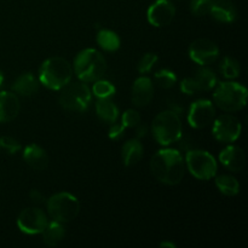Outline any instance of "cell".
I'll return each instance as SVG.
<instances>
[{"label":"cell","instance_id":"cell-1","mask_svg":"<svg viewBox=\"0 0 248 248\" xmlns=\"http://www.w3.org/2000/svg\"><path fill=\"white\" fill-rule=\"evenodd\" d=\"M150 171L154 178L166 186H177L186 174V162L183 155L177 149L165 148L153 155Z\"/></svg>","mask_w":248,"mask_h":248},{"label":"cell","instance_id":"cell-2","mask_svg":"<svg viewBox=\"0 0 248 248\" xmlns=\"http://www.w3.org/2000/svg\"><path fill=\"white\" fill-rule=\"evenodd\" d=\"M73 65L61 56H53L43 62L39 69V82L52 91H61L73 78Z\"/></svg>","mask_w":248,"mask_h":248},{"label":"cell","instance_id":"cell-3","mask_svg":"<svg viewBox=\"0 0 248 248\" xmlns=\"http://www.w3.org/2000/svg\"><path fill=\"white\" fill-rule=\"evenodd\" d=\"M73 70L80 81L94 82L106 74L107 61L96 48H85L75 57Z\"/></svg>","mask_w":248,"mask_h":248},{"label":"cell","instance_id":"cell-4","mask_svg":"<svg viewBox=\"0 0 248 248\" xmlns=\"http://www.w3.org/2000/svg\"><path fill=\"white\" fill-rule=\"evenodd\" d=\"M152 133L160 145L169 147L177 143V140L183 136L181 116L171 109L161 111L153 120Z\"/></svg>","mask_w":248,"mask_h":248},{"label":"cell","instance_id":"cell-5","mask_svg":"<svg viewBox=\"0 0 248 248\" xmlns=\"http://www.w3.org/2000/svg\"><path fill=\"white\" fill-rule=\"evenodd\" d=\"M248 92L244 85L235 81H224L216 85L213 102L227 113L242 110L247 104Z\"/></svg>","mask_w":248,"mask_h":248},{"label":"cell","instance_id":"cell-6","mask_svg":"<svg viewBox=\"0 0 248 248\" xmlns=\"http://www.w3.org/2000/svg\"><path fill=\"white\" fill-rule=\"evenodd\" d=\"M46 208L51 219L67 224L78 217L80 212V202L73 194L61 191L46 200Z\"/></svg>","mask_w":248,"mask_h":248},{"label":"cell","instance_id":"cell-7","mask_svg":"<svg viewBox=\"0 0 248 248\" xmlns=\"http://www.w3.org/2000/svg\"><path fill=\"white\" fill-rule=\"evenodd\" d=\"M58 103L64 110L72 113H84L89 109L92 99L91 89L86 82H74L68 84L61 90Z\"/></svg>","mask_w":248,"mask_h":248},{"label":"cell","instance_id":"cell-8","mask_svg":"<svg viewBox=\"0 0 248 248\" xmlns=\"http://www.w3.org/2000/svg\"><path fill=\"white\" fill-rule=\"evenodd\" d=\"M186 167L191 176L200 181L215 178L218 171L217 160L212 154L202 149H190L186 153Z\"/></svg>","mask_w":248,"mask_h":248},{"label":"cell","instance_id":"cell-9","mask_svg":"<svg viewBox=\"0 0 248 248\" xmlns=\"http://www.w3.org/2000/svg\"><path fill=\"white\" fill-rule=\"evenodd\" d=\"M218 84V77L215 70L207 65H201L193 77L184 78L181 82V91L186 96H194L198 92L210 91Z\"/></svg>","mask_w":248,"mask_h":248},{"label":"cell","instance_id":"cell-10","mask_svg":"<svg viewBox=\"0 0 248 248\" xmlns=\"http://www.w3.org/2000/svg\"><path fill=\"white\" fill-rule=\"evenodd\" d=\"M242 126L239 119L232 114H223L215 118L212 123V135L218 142L232 143L241 136Z\"/></svg>","mask_w":248,"mask_h":248},{"label":"cell","instance_id":"cell-11","mask_svg":"<svg viewBox=\"0 0 248 248\" xmlns=\"http://www.w3.org/2000/svg\"><path fill=\"white\" fill-rule=\"evenodd\" d=\"M216 118V108L212 101L206 98L196 99L188 110V123L195 130H202L210 126Z\"/></svg>","mask_w":248,"mask_h":248},{"label":"cell","instance_id":"cell-12","mask_svg":"<svg viewBox=\"0 0 248 248\" xmlns=\"http://www.w3.org/2000/svg\"><path fill=\"white\" fill-rule=\"evenodd\" d=\"M47 223V216L39 207L26 208L17 218V227L23 234L27 235L41 234Z\"/></svg>","mask_w":248,"mask_h":248},{"label":"cell","instance_id":"cell-13","mask_svg":"<svg viewBox=\"0 0 248 248\" xmlns=\"http://www.w3.org/2000/svg\"><path fill=\"white\" fill-rule=\"evenodd\" d=\"M189 57L196 64L201 65H210L215 63L219 57V47L215 41L210 39H196L195 41L189 46Z\"/></svg>","mask_w":248,"mask_h":248},{"label":"cell","instance_id":"cell-14","mask_svg":"<svg viewBox=\"0 0 248 248\" xmlns=\"http://www.w3.org/2000/svg\"><path fill=\"white\" fill-rule=\"evenodd\" d=\"M176 16V6L171 0H155L147 11V19L152 26L165 27Z\"/></svg>","mask_w":248,"mask_h":248},{"label":"cell","instance_id":"cell-15","mask_svg":"<svg viewBox=\"0 0 248 248\" xmlns=\"http://www.w3.org/2000/svg\"><path fill=\"white\" fill-rule=\"evenodd\" d=\"M154 97V84L148 77H140L132 85L131 99L136 107L148 106Z\"/></svg>","mask_w":248,"mask_h":248},{"label":"cell","instance_id":"cell-16","mask_svg":"<svg viewBox=\"0 0 248 248\" xmlns=\"http://www.w3.org/2000/svg\"><path fill=\"white\" fill-rule=\"evenodd\" d=\"M219 161L229 171L240 172L246 164V155L242 148L237 145H229L220 152Z\"/></svg>","mask_w":248,"mask_h":248},{"label":"cell","instance_id":"cell-17","mask_svg":"<svg viewBox=\"0 0 248 248\" xmlns=\"http://www.w3.org/2000/svg\"><path fill=\"white\" fill-rule=\"evenodd\" d=\"M21 110V102L15 92H0V123H10L17 118Z\"/></svg>","mask_w":248,"mask_h":248},{"label":"cell","instance_id":"cell-18","mask_svg":"<svg viewBox=\"0 0 248 248\" xmlns=\"http://www.w3.org/2000/svg\"><path fill=\"white\" fill-rule=\"evenodd\" d=\"M23 160L29 167H31L35 171H43V170L47 169L48 162H50L46 150L35 143L28 144L24 148Z\"/></svg>","mask_w":248,"mask_h":248},{"label":"cell","instance_id":"cell-19","mask_svg":"<svg viewBox=\"0 0 248 248\" xmlns=\"http://www.w3.org/2000/svg\"><path fill=\"white\" fill-rule=\"evenodd\" d=\"M210 15L220 23H232L237 19V9L232 0H212Z\"/></svg>","mask_w":248,"mask_h":248},{"label":"cell","instance_id":"cell-20","mask_svg":"<svg viewBox=\"0 0 248 248\" xmlns=\"http://www.w3.org/2000/svg\"><path fill=\"white\" fill-rule=\"evenodd\" d=\"M39 80L33 75V73H23L19 75L11 85V89L17 96L31 97L38 93Z\"/></svg>","mask_w":248,"mask_h":248},{"label":"cell","instance_id":"cell-21","mask_svg":"<svg viewBox=\"0 0 248 248\" xmlns=\"http://www.w3.org/2000/svg\"><path fill=\"white\" fill-rule=\"evenodd\" d=\"M143 157V145L140 140H130L125 142L121 149V159L126 167H132Z\"/></svg>","mask_w":248,"mask_h":248},{"label":"cell","instance_id":"cell-22","mask_svg":"<svg viewBox=\"0 0 248 248\" xmlns=\"http://www.w3.org/2000/svg\"><path fill=\"white\" fill-rule=\"evenodd\" d=\"M96 114L99 120L111 125L118 121L120 111L110 98H99L96 102Z\"/></svg>","mask_w":248,"mask_h":248},{"label":"cell","instance_id":"cell-23","mask_svg":"<svg viewBox=\"0 0 248 248\" xmlns=\"http://www.w3.org/2000/svg\"><path fill=\"white\" fill-rule=\"evenodd\" d=\"M41 234H43V241L46 246H57L63 241L65 236L64 224L56 222V220H51V222L47 223V225H46V228Z\"/></svg>","mask_w":248,"mask_h":248},{"label":"cell","instance_id":"cell-24","mask_svg":"<svg viewBox=\"0 0 248 248\" xmlns=\"http://www.w3.org/2000/svg\"><path fill=\"white\" fill-rule=\"evenodd\" d=\"M96 40L99 47L107 52H115L120 48L121 45L120 36L110 29H101L97 33Z\"/></svg>","mask_w":248,"mask_h":248},{"label":"cell","instance_id":"cell-25","mask_svg":"<svg viewBox=\"0 0 248 248\" xmlns=\"http://www.w3.org/2000/svg\"><path fill=\"white\" fill-rule=\"evenodd\" d=\"M215 183L218 190L225 196H236L240 193V183L232 174H216Z\"/></svg>","mask_w":248,"mask_h":248},{"label":"cell","instance_id":"cell-26","mask_svg":"<svg viewBox=\"0 0 248 248\" xmlns=\"http://www.w3.org/2000/svg\"><path fill=\"white\" fill-rule=\"evenodd\" d=\"M220 74L223 75V78L228 80H234L236 78L240 77V73H241V67H240V63L236 58L230 57L227 56L222 60L219 65Z\"/></svg>","mask_w":248,"mask_h":248},{"label":"cell","instance_id":"cell-27","mask_svg":"<svg viewBox=\"0 0 248 248\" xmlns=\"http://www.w3.org/2000/svg\"><path fill=\"white\" fill-rule=\"evenodd\" d=\"M92 96L99 98H111L115 94L116 87L110 81L104 79H98L94 81L93 86L91 89Z\"/></svg>","mask_w":248,"mask_h":248},{"label":"cell","instance_id":"cell-28","mask_svg":"<svg viewBox=\"0 0 248 248\" xmlns=\"http://www.w3.org/2000/svg\"><path fill=\"white\" fill-rule=\"evenodd\" d=\"M154 80H155V84H156L160 89L170 90L177 84L178 78H177V75L174 74V72L164 68V69H160L155 73Z\"/></svg>","mask_w":248,"mask_h":248},{"label":"cell","instance_id":"cell-29","mask_svg":"<svg viewBox=\"0 0 248 248\" xmlns=\"http://www.w3.org/2000/svg\"><path fill=\"white\" fill-rule=\"evenodd\" d=\"M157 57L156 53H153V52H148L145 55L142 56V58L140 60L137 64V70L140 73V74H148L150 70L153 69L155 64H156Z\"/></svg>","mask_w":248,"mask_h":248},{"label":"cell","instance_id":"cell-30","mask_svg":"<svg viewBox=\"0 0 248 248\" xmlns=\"http://www.w3.org/2000/svg\"><path fill=\"white\" fill-rule=\"evenodd\" d=\"M212 0H191L190 11L194 16L202 17L210 14Z\"/></svg>","mask_w":248,"mask_h":248},{"label":"cell","instance_id":"cell-31","mask_svg":"<svg viewBox=\"0 0 248 248\" xmlns=\"http://www.w3.org/2000/svg\"><path fill=\"white\" fill-rule=\"evenodd\" d=\"M0 149H2L7 154L14 155L21 152L22 145L16 138L10 137V136H2L0 137Z\"/></svg>","mask_w":248,"mask_h":248},{"label":"cell","instance_id":"cell-32","mask_svg":"<svg viewBox=\"0 0 248 248\" xmlns=\"http://www.w3.org/2000/svg\"><path fill=\"white\" fill-rule=\"evenodd\" d=\"M140 120L142 118H140V111L136 109H127L124 111L123 116H121V124L126 128H135L140 123Z\"/></svg>","mask_w":248,"mask_h":248},{"label":"cell","instance_id":"cell-33","mask_svg":"<svg viewBox=\"0 0 248 248\" xmlns=\"http://www.w3.org/2000/svg\"><path fill=\"white\" fill-rule=\"evenodd\" d=\"M125 130L126 127L121 123L111 124L108 131V137L110 138L111 140H120L121 138L125 136Z\"/></svg>","mask_w":248,"mask_h":248},{"label":"cell","instance_id":"cell-34","mask_svg":"<svg viewBox=\"0 0 248 248\" xmlns=\"http://www.w3.org/2000/svg\"><path fill=\"white\" fill-rule=\"evenodd\" d=\"M29 199H31L34 205H43V203L46 202V198L44 196V194L40 190H36V189L29 193Z\"/></svg>","mask_w":248,"mask_h":248},{"label":"cell","instance_id":"cell-35","mask_svg":"<svg viewBox=\"0 0 248 248\" xmlns=\"http://www.w3.org/2000/svg\"><path fill=\"white\" fill-rule=\"evenodd\" d=\"M177 142L179 143V149L183 150V152L186 153L188 150L194 149V142L193 140H190L189 137H183V136H182Z\"/></svg>","mask_w":248,"mask_h":248},{"label":"cell","instance_id":"cell-36","mask_svg":"<svg viewBox=\"0 0 248 248\" xmlns=\"http://www.w3.org/2000/svg\"><path fill=\"white\" fill-rule=\"evenodd\" d=\"M148 135V126L145 125V124H138L137 126H136V137H137V140H140V138L145 137V136Z\"/></svg>","mask_w":248,"mask_h":248},{"label":"cell","instance_id":"cell-37","mask_svg":"<svg viewBox=\"0 0 248 248\" xmlns=\"http://www.w3.org/2000/svg\"><path fill=\"white\" fill-rule=\"evenodd\" d=\"M169 109H171L172 111H174V113H177L179 115V114L183 113V107L179 104V102H176V101H171L169 103Z\"/></svg>","mask_w":248,"mask_h":248},{"label":"cell","instance_id":"cell-38","mask_svg":"<svg viewBox=\"0 0 248 248\" xmlns=\"http://www.w3.org/2000/svg\"><path fill=\"white\" fill-rule=\"evenodd\" d=\"M160 247L161 248H176V245L173 242H170V241H164L160 244Z\"/></svg>","mask_w":248,"mask_h":248},{"label":"cell","instance_id":"cell-39","mask_svg":"<svg viewBox=\"0 0 248 248\" xmlns=\"http://www.w3.org/2000/svg\"><path fill=\"white\" fill-rule=\"evenodd\" d=\"M2 82H4V73H2L1 70H0V86H1V85H2Z\"/></svg>","mask_w":248,"mask_h":248}]
</instances>
